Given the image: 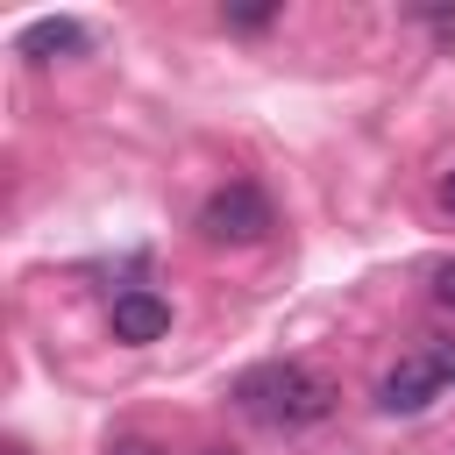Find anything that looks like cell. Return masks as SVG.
I'll list each match as a JSON object with an SVG mask.
<instances>
[{
    "instance_id": "5b68a950",
    "label": "cell",
    "mask_w": 455,
    "mask_h": 455,
    "mask_svg": "<svg viewBox=\"0 0 455 455\" xmlns=\"http://www.w3.org/2000/svg\"><path fill=\"white\" fill-rule=\"evenodd\" d=\"M71 50H85V28H78V21H64V14H50V21L21 28V57H36V64H50V57H71Z\"/></svg>"
},
{
    "instance_id": "277c9868",
    "label": "cell",
    "mask_w": 455,
    "mask_h": 455,
    "mask_svg": "<svg viewBox=\"0 0 455 455\" xmlns=\"http://www.w3.org/2000/svg\"><path fill=\"white\" fill-rule=\"evenodd\" d=\"M107 327H114V341L142 348V341H164V334H171V306H164L156 291H121V299L107 306Z\"/></svg>"
},
{
    "instance_id": "52a82bcc",
    "label": "cell",
    "mask_w": 455,
    "mask_h": 455,
    "mask_svg": "<svg viewBox=\"0 0 455 455\" xmlns=\"http://www.w3.org/2000/svg\"><path fill=\"white\" fill-rule=\"evenodd\" d=\"M434 299H441V306H448V313H455V256H448V263H441V270H434Z\"/></svg>"
},
{
    "instance_id": "7a4b0ae2",
    "label": "cell",
    "mask_w": 455,
    "mask_h": 455,
    "mask_svg": "<svg viewBox=\"0 0 455 455\" xmlns=\"http://www.w3.org/2000/svg\"><path fill=\"white\" fill-rule=\"evenodd\" d=\"M199 235H206V242H263V235H270V199L235 178V185H220V192L199 206Z\"/></svg>"
},
{
    "instance_id": "3957f363",
    "label": "cell",
    "mask_w": 455,
    "mask_h": 455,
    "mask_svg": "<svg viewBox=\"0 0 455 455\" xmlns=\"http://www.w3.org/2000/svg\"><path fill=\"white\" fill-rule=\"evenodd\" d=\"M441 384H448L441 355H405V363H391V370L377 377V405H384V412H427V405L441 398Z\"/></svg>"
},
{
    "instance_id": "ba28073f",
    "label": "cell",
    "mask_w": 455,
    "mask_h": 455,
    "mask_svg": "<svg viewBox=\"0 0 455 455\" xmlns=\"http://www.w3.org/2000/svg\"><path fill=\"white\" fill-rule=\"evenodd\" d=\"M107 455H164V448H156V441H114Z\"/></svg>"
},
{
    "instance_id": "9c48e42d",
    "label": "cell",
    "mask_w": 455,
    "mask_h": 455,
    "mask_svg": "<svg viewBox=\"0 0 455 455\" xmlns=\"http://www.w3.org/2000/svg\"><path fill=\"white\" fill-rule=\"evenodd\" d=\"M441 206H448V213H455V171H448V178H441Z\"/></svg>"
},
{
    "instance_id": "8992f818",
    "label": "cell",
    "mask_w": 455,
    "mask_h": 455,
    "mask_svg": "<svg viewBox=\"0 0 455 455\" xmlns=\"http://www.w3.org/2000/svg\"><path fill=\"white\" fill-rule=\"evenodd\" d=\"M270 14H277V7H220V21H228V28H263Z\"/></svg>"
},
{
    "instance_id": "6da1fadb",
    "label": "cell",
    "mask_w": 455,
    "mask_h": 455,
    "mask_svg": "<svg viewBox=\"0 0 455 455\" xmlns=\"http://www.w3.org/2000/svg\"><path fill=\"white\" fill-rule=\"evenodd\" d=\"M235 405H242L256 427L291 434V427L327 419L334 384H327L320 370H306V363H256V370H242V377H235Z\"/></svg>"
}]
</instances>
